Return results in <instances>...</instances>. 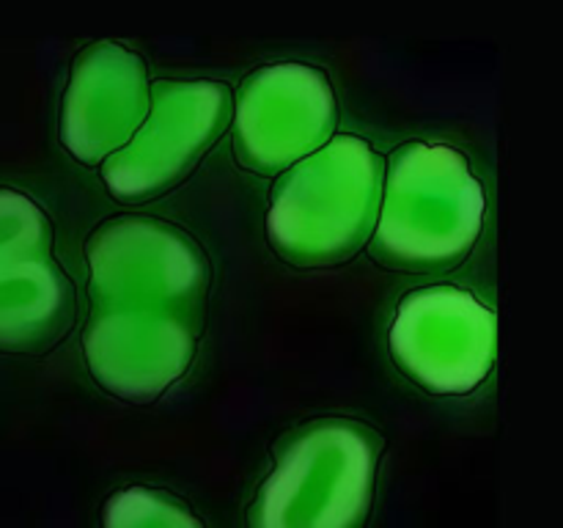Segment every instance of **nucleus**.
<instances>
[{"mask_svg": "<svg viewBox=\"0 0 563 528\" xmlns=\"http://www.w3.org/2000/svg\"><path fill=\"white\" fill-rule=\"evenodd\" d=\"M86 262L88 372L115 399L152 405L196 361L212 262L190 231L152 215L102 220L86 240Z\"/></svg>", "mask_w": 563, "mask_h": 528, "instance_id": "obj_1", "label": "nucleus"}, {"mask_svg": "<svg viewBox=\"0 0 563 528\" xmlns=\"http://www.w3.org/2000/svg\"><path fill=\"white\" fill-rule=\"evenodd\" d=\"M487 196L465 154L443 143H401L385 160L383 201L368 256L385 270L429 275L471 256Z\"/></svg>", "mask_w": 563, "mask_h": 528, "instance_id": "obj_2", "label": "nucleus"}, {"mask_svg": "<svg viewBox=\"0 0 563 528\" xmlns=\"http://www.w3.org/2000/svg\"><path fill=\"white\" fill-rule=\"evenodd\" d=\"M152 105L143 55L119 42H93L71 58L60 97L58 141L86 168L124 148Z\"/></svg>", "mask_w": 563, "mask_h": 528, "instance_id": "obj_9", "label": "nucleus"}, {"mask_svg": "<svg viewBox=\"0 0 563 528\" xmlns=\"http://www.w3.org/2000/svg\"><path fill=\"white\" fill-rule=\"evenodd\" d=\"M383 451V435L357 418L302 424L275 449L247 528H366Z\"/></svg>", "mask_w": 563, "mask_h": 528, "instance_id": "obj_4", "label": "nucleus"}, {"mask_svg": "<svg viewBox=\"0 0 563 528\" xmlns=\"http://www.w3.org/2000/svg\"><path fill=\"white\" fill-rule=\"evenodd\" d=\"M229 127L242 170L280 176L339 135V99L319 66L267 64L231 94Z\"/></svg>", "mask_w": 563, "mask_h": 528, "instance_id": "obj_7", "label": "nucleus"}, {"mask_svg": "<svg viewBox=\"0 0 563 528\" xmlns=\"http://www.w3.org/2000/svg\"><path fill=\"white\" fill-rule=\"evenodd\" d=\"M102 528H207L174 493L146 484L121 487L104 501Z\"/></svg>", "mask_w": 563, "mask_h": 528, "instance_id": "obj_10", "label": "nucleus"}, {"mask_svg": "<svg viewBox=\"0 0 563 528\" xmlns=\"http://www.w3.org/2000/svg\"><path fill=\"white\" fill-rule=\"evenodd\" d=\"M53 245L49 215L0 187V355H47L75 328L77 292Z\"/></svg>", "mask_w": 563, "mask_h": 528, "instance_id": "obj_6", "label": "nucleus"}, {"mask_svg": "<svg viewBox=\"0 0 563 528\" xmlns=\"http://www.w3.org/2000/svg\"><path fill=\"white\" fill-rule=\"evenodd\" d=\"M385 157L361 135L328 146L275 176L267 242L297 270L339 267L368 245L383 201Z\"/></svg>", "mask_w": 563, "mask_h": 528, "instance_id": "obj_3", "label": "nucleus"}, {"mask_svg": "<svg viewBox=\"0 0 563 528\" xmlns=\"http://www.w3.org/2000/svg\"><path fill=\"white\" fill-rule=\"evenodd\" d=\"M231 88L220 80H157L132 141L99 165L119 204H148L179 187L229 132Z\"/></svg>", "mask_w": 563, "mask_h": 528, "instance_id": "obj_5", "label": "nucleus"}, {"mask_svg": "<svg viewBox=\"0 0 563 528\" xmlns=\"http://www.w3.org/2000/svg\"><path fill=\"white\" fill-rule=\"evenodd\" d=\"M390 361L432 396L476 391L498 361V314L454 284L401 297L388 330Z\"/></svg>", "mask_w": 563, "mask_h": 528, "instance_id": "obj_8", "label": "nucleus"}]
</instances>
